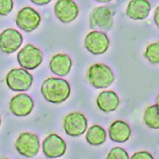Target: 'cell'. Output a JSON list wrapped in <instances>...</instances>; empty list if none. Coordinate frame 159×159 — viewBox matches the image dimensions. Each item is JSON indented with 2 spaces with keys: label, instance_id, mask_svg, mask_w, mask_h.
Instances as JSON below:
<instances>
[{
  "label": "cell",
  "instance_id": "obj_8",
  "mask_svg": "<svg viewBox=\"0 0 159 159\" xmlns=\"http://www.w3.org/2000/svg\"><path fill=\"white\" fill-rule=\"evenodd\" d=\"M88 126V121L81 113L74 112L67 115L64 121L66 133L73 137H79L84 134Z\"/></svg>",
  "mask_w": 159,
  "mask_h": 159
},
{
  "label": "cell",
  "instance_id": "obj_19",
  "mask_svg": "<svg viewBox=\"0 0 159 159\" xmlns=\"http://www.w3.org/2000/svg\"><path fill=\"white\" fill-rule=\"evenodd\" d=\"M144 121L150 128L159 129V110L157 104L148 107L144 113Z\"/></svg>",
  "mask_w": 159,
  "mask_h": 159
},
{
  "label": "cell",
  "instance_id": "obj_24",
  "mask_svg": "<svg viewBox=\"0 0 159 159\" xmlns=\"http://www.w3.org/2000/svg\"><path fill=\"white\" fill-rule=\"evenodd\" d=\"M30 1L37 5L43 6L48 4L51 2V0H30Z\"/></svg>",
  "mask_w": 159,
  "mask_h": 159
},
{
  "label": "cell",
  "instance_id": "obj_11",
  "mask_svg": "<svg viewBox=\"0 0 159 159\" xmlns=\"http://www.w3.org/2000/svg\"><path fill=\"white\" fill-rule=\"evenodd\" d=\"M56 17L62 23L74 21L79 14V8L73 0H58L54 6Z\"/></svg>",
  "mask_w": 159,
  "mask_h": 159
},
{
  "label": "cell",
  "instance_id": "obj_13",
  "mask_svg": "<svg viewBox=\"0 0 159 159\" xmlns=\"http://www.w3.org/2000/svg\"><path fill=\"white\" fill-rule=\"evenodd\" d=\"M34 102L32 98L26 94L21 93L15 96L10 102L11 111L16 116H26L32 111Z\"/></svg>",
  "mask_w": 159,
  "mask_h": 159
},
{
  "label": "cell",
  "instance_id": "obj_9",
  "mask_svg": "<svg viewBox=\"0 0 159 159\" xmlns=\"http://www.w3.org/2000/svg\"><path fill=\"white\" fill-rule=\"evenodd\" d=\"M86 49L94 55L102 54L107 51L110 40L103 32L94 30L87 35L84 41Z\"/></svg>",
  "mask_w": 159,
  "mask_h": 159
},
{
  "label": "cell",
  "instance_id": "obj_18",
  "mask_svg": "<svg viewBox=\"0 0 159 159\" xmlns=\"http://www.w3.org/2000/svg\"><path fill=\"white\" fill-rule=\"evenodd\" d=\"M86 138L90 145L98 146L105 142L107 139V133L102 127L99 125H93L89 128Z\"/></svg>",
  "mask_w": 159,
  "mask_h": 159
},
{
  "label": "cell",
  "instance_id": "obj_23",
  "mask_svg": "<svg viewBox=\"0 0 159 159\" xmlns=\"http://www.w3.org/2000/svg\"><path fill=\"white\" fill-rule=\"evenodd\" d=\"M152 155L147 152L142 151L137 152L131 157V159H153Z\"/></svg>",
  "mask_w": 159,
  "mask_h": 159
},
{
  "label": "cell",
  "instance_id": "obj_5",
  "mask_svg": "<svg viewBox=\"0 0 159 159\" xmlns=\"http://www.w3.org/2000/svg\"><path fill=\"white\" fill-rule=\"evenodd\" d=\"M17 60L23 68L33 70L42 63L43 54L39 48L33 45L27 44L18 53Z\"/></svg>",
  "mask_w": 159,
  "mask_h": 159
},
{
  "label": "cell",
  "instance_id": "obj_1",
  "mask_svg": "<svg viewBox=\"0 0 159 159\" xmlns=\"http://www.w3.org/2000/svg\"><path fill=\"white\" fill-rule=\"evenodd\" d=\"M41 93L46 101L52 103L59 104L69 97L70 88L65 79L50 77L43 83Z\"/></svg>",
  "mask_w": 159,
  "mask_h": 159
},
{
  "label": "cell",
  "instance_id": "obj_17",
  "mask_svg": "<svg viewBox=\"0 0 159 159\" xmlns=\"http://www.w3.org/2000/svg\"><path fill=\"white\" fill-rule=\"evenodd\" d=\"M131 129L128 123L118 120L113 122L109 128V136L115 142L124 143L130 137Z\"/></svg>",
  "mask_w": 159,
  "mask_h": 159
},
{
  "label": "cell",
  "instance_id": "obj_10",
  "mask_svg": "<svg viewBox=\"0 0 159 159\" xmlns=\"http://www.w3.org/2000/svg\"><path fill=\"white\" fill-rule=\"evenodd\" d=\"M66 143L59 135L52 134L43 140L42 143L43 152L48 158H55L62 157L66 152Z\"/></svg>",
  "mask_w": 159,
  "mask_h": 159
},
{
  "label": "cell",
  "instance_id": "obj_6",
  "mask_svg": "<svg viewBox=\"0 0 159 159\" xmlns=\"http://www.w3.org/2000/svg\"><path fill=\"white\" fill-rule=\"evenodd\" d=\"M15 147L21 155L27 158L34 157L40 149L39 139L33 134L22 133L15 143Z\"/></svg>",
  "mask_w": 159,
  "mask_h": 159
},
{
  "label": "cell",
  "instance_id": "obj_21",
  "mask_svg": "<svg viewBox=\"0 0 159 159\" xmlns=\"http://www.w3.org/2000/svg\"><path fill=\"white\" fill-rule=\"evenodd\" d=\"M129 156L127 152L122 148L115 147L109 152L107 159H128Z\"/></svg>",
  "mask_w": 159,
  "mask_h": 159
},
{
  "label": "cell",
  "instance_id": "obj_25",
  "mask_svg": "<svg viewBox=\"0 0 159 159\" xmlns=\"http://www.w3.org/2000/svg\"><path fill=\"white\" fill-rule=\"evenodd\" d=\"M153 20H154V22H155V25L157 26V27L159 29V6L155 10Z\"/></svg>",
  "mask_w": 159,
  "mask_h": 159
},
{
  "label": "cell",
  "instance_id": "obj_3",
  "mask_svg": "<svg viewBox=\"0 0 159 159\" xmlns=\"http://www.w3.org/2000/svg\"><path fill=\"white\" fill-rule=\"evenodd\" d=\"M89 21L91 29L108 32L113 24V11L107 6L96 8L91 14Z\"/></svg>",
  "mask_w": 159,
  "mask_h": 159
},
{
  "label": "cell",
  "instance_id": "obj_26",
  "mask_svg": "<svg viewBox=\"0 0 159 159\" xmlns=\"http://www.w3.org/2000/svg\"><path fill=\"white\" fill-rule=\"evenodd\" d=\"M96 2H99V3H107V2H110L111 0H96Z\"/></svg>",
  "mask_w": 159,
  "mask_h": 159
},
{
  "label": "cell",
  "instance_id": "obj_4",
  "mask_svg": "<svg viewBox=\"0 0 159 159\" xmlns=\"http://www.w3.org/2000/svg\"><path fill=\"white\" fill-rule=\"evenodd\" d=\"M6 81L8 86L13 91H26L32 84L33 76L23 69H15L8 72Z\"/></svg>",
  "mask_w": 159,
  "mask_h": 159
},
{
  "label": "cell",
  "instance_id": "obj_16",
  "mask_svg": "<svg viewBox=\"0 0 159 159\" xmlns=\"http://www.w3.org/2000/svg\"><path fill=\"white\" fill-rule=\"evenodd\" d=\"M72 61L67 54H57L51 59L49 67L51 71L58 76L67 75L72 67Z\"/></svg>",
  "mask_w": 159,
  "mask_h": 159
},
{
  "label": "cell",
  "instance_id": "obj_7",
  "mask_svg": "<svg viewBox=\"0 0 159 159\" xmlns=\"http://www.w3.org/2000/svg\"><path fill=\"white\" fill-rule=\"evenodd\" d=\"M15 21L20 29L26 32H32L39 26L41 17L35 10L26 7L19 11Z\"/></svg>",
  "mask_w": 159,
  "mask_h": 159
},
{
  "label": "cell",
  "instance_id": "obj_12",
  "mask_svg": "<svg viewBox=\"0 0 159 159\" xmlns=\"http://www.w3.org/2000/svg\"><path fill=\"white\" fill-rule=\"evenodd\" d=\"M23 40L21 34L16 30L13 29H6L0 35L1 50L7 54H11L20 48Z\"/></svg>",
  "mask_w": 159,
  "mask_h": 159
},
{
  "label": "cell",
  "instance_id": "obj_20",
  "mask_svg": "<svg viewBox=\"0 0 159 159\" xmlns=\"http://www.w3.org/2000/svg\"><path fill=\"white\" fill-rule=\"evenodd\" d=\"M145 57L152 64H159V42L149 45L145 53Z\"/></svg>",
  "mask_w": 159,
  "mask_h": 159
},
{
  "label": "cell",
  "instance_id": "obj_14",
  "mask_svg": "<svg viewBox=\"0 0 159 159\" xmlns=\"http://www.w3.org/2000/svg\"><path fill=\"white\" fill-rule=\"evenodd\" d=\"M151 5L147 0H131L126 8L127 16L135 20H144L148 17Z\"/></svg>",
  "mask_w": 159,
  "mask_h": 159
},
{
  "label": "cell",
  "instance_id": "obj_27",
  "mask_svg": "<svg viewBox=\"0 0 159 159\" xmlns=\"http://www.w3.org/2000/svg\"><path fill=\"white\" fill-rule=\"evenodd\" d=\"M156 104H157V107H158V110H159V94H158V95L157 96V99H156Z\"/></svg>",
  "mask_w": 159,
  "mask_h": 159
},
{
  "label": "cell",
  "instance_id": "obj_15",
  "mask_svg": "<svg viewBox=\"0 0 159 159\" xmlns=\"http://www.w3.org/2000/svg\"><path fill=\"white\" fill-rule=\"evenodd\" d=\"M96 103L101 111L105 113H110L117 109L120 104V99L115 92L104 91L98 96Z\"/></svg>",
  "mask_w": 159,
  "mask_h": 159
},
{
  "label": "cell",
  "instance_id": "obj_22",
  "mask_svg": "<svg viewBox=\"0 0 159 159\" xmlns=\"http://www.w3.org/2000/svg\"><path fill=\"white\" fill-rule=\"evenodd\" d=\"M13 8V0H0V15L5 16Z\"/></svg>",
  "mask_w": 159,
  "mask_h": 159
},
{
  "label": "cell",
  "instance_id": "obj_2",
  "mask_svg": "<svg viewBox=\"0 0 159 159\" xmlns=\"http://www.w3.org/2000/svg\"><path fill=\"white\" fill-rule=\"evenodd\" d=\"M88 78L93 87L101 89L109 87L115 80V75L108 66L103 64H96L90 67Z\"/></svg>",
  "mask_w": 159,
  "mask_h": 159
}]
</instances>
